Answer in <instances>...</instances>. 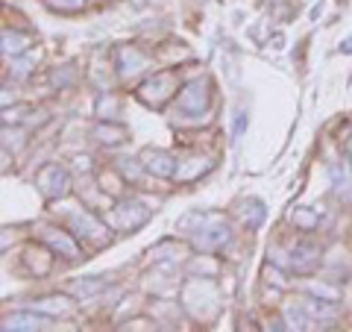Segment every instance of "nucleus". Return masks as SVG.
<instances>
[{"label": "nucleus", "instance_id": "obj_2", "mask_svg": "<svg viewBox=\"0 0 352 332\" xmlns=\"http://www.w3.org/2000/svg\"><path fill=\"white\" fill-rule=\"evenodd\" d=\"M38 191L47 197V200H62L65 194H68V174H65V168H59V165H44V168L38 171Z\"/></svg>", "mask_w": 352, "mask_h": 332}, {"label": "nucleus", "instance_id": "obj_18", "mask_svg": "<svg viewBox=\"0 0 352 332\" xmlns=\"http://www.w3.org/2000/svg\"><path fill=\"white\" fill-rule=\"evenodd\" d=\"M244 127H247V115H238V121H235V136H241Z\"/></svg>", "mask_w": 352, "mask_h": 332}, {"label": "nucleus", "instance_id": "obj_6", "mask_svg": "<svg viewBox=\"0 0 352 332\" xmlns=\"http://www.w3.org/2000/svg\"><path fill=\"white\" fill-rule=\"evenodd\" d=\"M147 218H150V209H144L141 203H120L112 212L115 227H120V229H135L144 224Z\"/></svg>", "mask_w": 352, "mask_h": 332}, {"label": "nucleus", "instance_id": "obj_8", "mask_svg": "<svg viewBox=\"0 0 352 332\" xmlns=\"http://www.w3.org/2000/svg\"><path fill=\"white\" fill-rule=\"evenodd\" d=\"M53 324L50 318H44V315H32V312H21V315H9L3 320V329H47Z\"/></svg>", "mask_w": 352, "mask_h": 332}, {"label": "nucleus", "instance_id": "obj_16", "mask_svg": "<svg viewBox=\"0 0 352 332\" xmlns=\"http://www.w3.org/2000/svg\"><path fill=\"white\" fill-rule=\"evenodd\" d=\"M291 220H294L296 227H302V229H314V227H317V215L308 212V209H294Z\"/></svg>", "mask_w": 352, "mask_h": 332}, {"label": "nucleus", "instance_id": "obj_7", "mask_svg": "<svg viewBox=\"0 0 352 332\" xmlns=\"http://www.w3.org/2000/svg\"><path fill=\"white\" fill-rule=\"evenodd\" d=\"M74 220V229H76V236H82V238H88V241H94V245H103V241H109V236H106V229L97 224V220L88 215V212H82V215H74L71 218Z\"/></svg>", "mask_w": 352, "mask_h": 332}, {"label": "nucleus", "instance_id": "obj_1", "mask_svg": "<svg viewBox=\"0 0 352 332\" xmlns=\"http://www.w3.org/2000/svg\"><path fill=\"white\" fill-rule=\"evenodd\" d=\"M188 218L197 224V229H191V232H188L197 250L212 253V250H220L223 245H229V238H232V236H229V227H226V220L220 218V215L191 212Z\"/></svg>", "mask_w": 352, "mask_h": 332}, {"label": "nucleus", "instance_id": "obj_3", "mask_svg": "<svg viewBox=\"0 0 352 332\" xmlns=\"http://www.w3.org/2000/svg\"><path fill=\"white\" fill-rule=\"evenodd\" d=\"M173 92H176L173 74H159V76H153L147 85H141V101L150 106H162Z\"/></svg>", "mask_w": 352, "mask_h": 332}, {"label": "nucleus", "instance_id": "obj_9", "mask_svg": "<svg viewBox=\"0 0 352 332\" xmlns=\"http://www.w3.org/2000/svg\"><path fill=\"white\" fill-rule=\"evenodd\" d=\"M118 59H120V74L124 76H132V74H138V71H144L147 68V56H141V53L135 48H124V50H118Z\"/></svg>", "mask_w": 352, "mask_h": 332}, {"label": "nucleus", "instance_id": "obj_4", "mask_svg": "<svg viewBox=\"0 0 352 332\" xmlns=\"http://www.w3.org/2000/svg\"><path fill=\"white\" fill-rule=\"evenodd\" d=\"M176 106H179L182 112H194V115L206 112V106H208V80L191 83L179 97H176Z\"/></svg>", "mask_w": 352, "mask_h": 332}, {"label": "nucleus", "instance_id": "obj_19", "mask_svg": "<svg viewBox=\"0 0 352 332\" xmlns=\"http://www.w3.org/2000/svg\"><path fill=\"white\" fill-rule=\"evenodd\" d=\"M340 53H352V36H349L344 44H340Z\"/></svg>", "mask_w": 352, "mask_h": 332}, {"label": "nucleus", "instance_id": "obj_5", "mask_svg": "<svg viewBox=\"0 0 352 332\" xmlns=\"http://www.w3.org/2000/svg\"><path fill=\"white\" fill-rule=\"evenodd\" d=\"M141 168L150 171V174H156V176H176L179 165H176V159L170 156V153L147 147L144 153H141Z\"/></svg>", "mask_w": 352, "mask_h": 332}, {"label": "nucleus", "instance_id": "obj_15", "mask_svg": "<svg viewBox=\"0 0 352 332\" xmlns=\"http://www.w3.org/2000/svg\"><path fill=\"white\" fill-rule=\"evenodd\" d=\"M38 309L41 312H59V315H68L71 306L65 297H50V300H38Z\"/></svg>", "mask_w": 352, "mask_h": 332}, {"label": "nucleus", "instance_id": "obj_17", "mask_svg": "<svg viewBox=\"0 0 352 332\" xmlns=\"http://www.w3.org/2000/svg\"><path fill=\"white\" fill-rule=\"evenodd\" d=\"M85 0H53V6H59L62 12H76V9H82Z\"/></svg>", "mask_w": 352, "mask_h": 332}, {"label": "nucleus", "instance_id": "obj_13", "mask_svg": "<svg viewBox=\"0 0 352 332\" xmlns=\"http://www.w3.org/2000/svg\"><path fill=\"white\" fill-rule=\"evenodd\" d=\"M30 48V39L27 36H18V32H3V53L6 56H18L21 50H27Z\"/></svg>", "mask_w": 352, "mask_h": 332}, {"label": "nucleus", "instance_id": "obj_14", "mask_svg": "<svg viewBox=\"0 0 352 332\" xmlns=\"http://www.w3.org/2000/svg\"><path fill=\"white\" fill-rule=\"evenodd\" d=\"M94 136H100L103 145H118V141H124L126 129H124V127H100V129L94 132Z\"/></svg>", "mask_w": 352, "mask_h": 332}, {"label": "nucleus", "instance_id": "obj_11", "mask_svg": "<svg viewBox=\"0 0 352 332\" xmlns=\"http://www.w3.org/2000/svg\"><path fill=\"white\" fill-rule=\"evenodd\" d=\"M317 262V247L314 245H296L291 250V268L294 271H308Z\"/></svg>", "mask_w": 352, "mask_h": 332}, {"label": "nucleus", "instance_id": "obj_10", "mask_svg": "<svg viewBox=\"0 0 352 332\" xmlns=\"http://www.w3.org/2000/svg\"><path fill=\"white\" fill-rule=\"evenodd\" d=\"M44 241L62 253V256H68V259H76V245H74V238L68 236V232H59V229H44Z\"/></svg>", "mask_w": 352, "mask_h": 332}, {"label": "nucleus", "instance_id": "obj_12", "mask_svg": "<svg viewBox=\"0 0 352 332\" xmlns=\"http://www.w3.org/2000/svg\"><path fill=\"white\" fill-rule=\"evenodd\" d=\"M332 180H335V194L338 197H349L352 191V174H349V165L340 162L332 168Z\"/></svg>", "mask_w": 352, "mask_h": 332}]
</instances>
